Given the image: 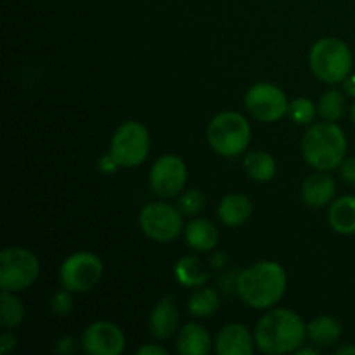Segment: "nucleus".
<instances>
[{
  "label": "nucleus",
  "mask_w": 355,
  "mask_h": 355,
  "mask_svg": "<svg viewBox=\"0 0 355 355\" xmlns=\"http://www.w3.org/2000/svg\"><path fill=\"white\" fill-rule=\"evenodd\" d=\"M137 355H168V350L158 345H144L137 350Z\"/></svg>",
  "instance_id": "32"
},
{
  "label": "nucleus",
  "mask_w": 355,
  "mask_h": 355,
  "mask_svg": "<svg viewBox=\"0 0 355 355\" xmlns=\"http://www.w3.org/2000/svg\"><path fill=\"white\" fill-rule=\"evenodd\" d=\"M245 170L257 182H269L277 172V163L272 155L266 151H252L245 158Z\"/></svg>",
  "instance_id": "22"
},
{
  "label": "nucleus",
  "mask_w": 355,
  "mask_h": 355,
  "mask_svg": "<svg viewBox=\"0 0 355 355\" xmlns=\"http://www.w3.org/2000/svg\"><path fill=\"white\" fill-rule=\"evenodd\" d=\"M187 182V166L175 155H163L153 163L149 184L159 198H175Z\"/></svg>",
  "instance_id": "11"
},
{
  "label": "nucleus",
  "mask_w": 355,
  "mask_h": 355,
  "mask_svg": "<svg viewBox=\"0 0 355 355\" xmlns=\"http://www.w3.org/2000/svg\"><path fill=\"white\" fill-rule=\"evenodd\" d=\"M40 274V262L30 250L7 246L0 253V286L2 291H23L30 288Z\"/></svg>",
  "instance_id": "7"
},
{
  "label": "nucleus",
  "mask_w": 355,
  "mask_h": 355,
  "mask_svg": "<svg viewBox=\"0 0 355 355\" xmlns=\"http://www.w3.org/2000/svg\"><path fill=\"white\" fill-rule=\"evenodd\" d=\"M205 203L207 198L200 189H187L179 198V208L184 215H198L205 208Z\"/></svg>",
  "instance_id": "27"
},
{
  "label": "nucleus",
  "mask_w": 355,
  "mask_h": 355,
  "mask_svg": "<svg viewBox=\"0 0 355 355\" xmlns=\"http://www.w3.org/2000/svg\"><path fill=\"white\" fill-rule=\"evenodd\" d=\"M0 312H2V324L6 329H14L24 319V307L19 298L12 291H2L0 297Z\"/></svg>",
  "instance_id": "25"
},
{
  "label": "nucleus",
  "mask_w": 355,
  "mask_h": 355,
  "mask_svg": "<svg viewBox=\"0 0 355 355\" xmlns=\"http://www.w3.org/2000/svg\"><path fill=\"white\" fill-rule=\"evenodd\" d=\"M328 222L338 234H355V196H342L329 207Z\"/></svg>",
  "instance_id": "19"
},
{
  "label": "nucleus",
  "mask_w": 355,
  "mask_h": 355,
  "mask_svg": "<svg viewBox=\"0 0 355 355\" xmlns=\"http://www.w3.org/2000/svg\"><path fill=\"white\" fill-rule=\"evenodd\" d=\"M210 148L217 155L232 158L246 151L252 142V127L243 114L236 111H222L215 114L207 128Z\"/></svg>",
  "instance_id": "4"
},
{
  "label": "nucleus",
  "mask_w": 355,
  "mask_h": 355,
  "mask_svg": "<svg viewBox=\"0 0 355 355\" xmlns=\"http://www.w3.org/2000/svg\"><path fill=\"white\" fill-rule=\"evenodd\" d=\"M186 241L196 252H210L218 245V229L207 218H193L186 227Z\"/></svg>",
  "instance_id": "18"
},
{
  "label": "nucleus",
  "mask_w": 355,
  "mask_h": 355,
  "mask_svg": "<svg viewBox=\"0 0 355 355\" xmlns=\"http://www.w3.org/2000/svg\"><path fill=\"white\" fill-rule=\"evenodd\" d=\"M151 137L149 130L139 121H125L114 130L110 155L120 168H134L142 165L149 155Z\"/></svg>",
  "instance_id": "6"
},
{
  "label": "nucleus",
  "mask_w": 355,
  "mask_h": 355,
  "mask_svg": "<svg viewBox=\"0 0 355 355\" xmlns=\"http://www.w3.org/2000/svg\"><path fill=\"white\" fill-rule=\"evenodd\" d=\"M55 350L61 354H71L75 352V340L73 338H61L58 342V347H55Z\"/></svg>",
  "instance_id": "33"
},
{
  "label": "nucleus",
  "mask_w": 355,
  "mask_h": 355,
  "mask_svg": "<svg viewBox=\"0 0 355 355\" xmlns=\"http://www.w3.org/2000/svg\"><path fill=\"white\" fill-rule=\"evenodd\" d=\"M52 311L59 315H66L73 307V298H71V291L64 290L55 293V297L52 298Z\"/></svg>",
  "instance_id": "28"
},
{
  "label": "nucleus",
  "mask_w": 355,
  "mask_h": 355,
  "mask_svg": "<svg viewBox=\"0 0 355 355\" xmlns=\"http://www.w3.org/2000/svg\"><path fill=\"white\" fill-rule=\"evenodd\" d=\"M179 328V311L170 298H163L149 315V331L155 338L168 340L175 335Z\"/></svg>",
  "instance_id": "15"
},
{
  "label": "nucleus",
  "mask_w": 355,
  "mask_h": 355,
  "mask_svg": "<svg viewBox=\"0 0 355 355\" xmlns=\"http://www.w3.org/2000/svg\"><path fill=\"white\" fill-rule=\"evenodd\" d=\"M175 349L182 355H207L211 349L210 333L196 322L186 324L177 336Z\"/></svg>",
  "instance_id": "17"
},
{
  "label": "nucleus",
  "mask_w": 355,
  "mask_h": 355,
  "mask_svg": "<svg viewBox=\"0 0 355 355\" xmlns=\"http://www.w3.org/2000/svg\"><path fill=\"white\" fill-rule=\"evenodd\" d=\"M350 118H352V121L355 123V103L350 106Z\"/></svg>",
  "instance_id": "37"
},
{
  "label": "nucleus",
  "mask_w": 355,
  "mask_h": 355,
  "mask_svg": "<svg viewBox=\"0 0 355 355\" xmlns=\"http://www.w3.org/2000/svg\"><path fill=\"white\" fill-rule=\"evenodd\" d=\"M253 336L257 349L262 354H290L304 345L307 326L297 312L290 309H274L260 318Z\"/></svg>",
  "instance_id": "1"
},
{
  "label": "nucleus",
  "mask_w": 355,
  "mask_h": 355,
  "mask_svg": "<svg viewBox=\"0 0 355 355\" xmlns=\"http://www.w3.org/2000/svg\"><path fill=\"white\" fill-rule=\"evenodd\" d=\"M104 272V266L97 255L90 252H76L62 262L59 279L64 290L83 293L96 286Z\"/></svg>",
  "instance_id": "9"
},
{
  "label": "nucleus",
  "mask_w": 355,
  "mask_h": 355,
  "mask_svg": "<svg viewBox=\"0 0 355 355\" xmlns=\"http://www.w3.org/2000/svg\"><path fill=\"white\" fill-rule=\"evenodd\" d=\"M338 168H340V177H342L345 182L355 186V158H345Z\"/></svg>",
  "instance_id": "29"
},
{
  "label": "nucleus",
  "mask_w": 355,
  "mask_h": 355,
  "mask_svg": "<svg viewBox=\"0 0 355 355\" xmlns=\"http://www.w3.org/2000/svg\"><path fill=\"white\" fill-rule=\"evenodd\" d=\"M336 354L338 355H350V354H354L355 355V347H352V345H349V347H342V349H338L336 350Z\"/></svg>",
  "instance_id": "35"
},
{
  "label": "nucleus",
  "mask_w": 355,
  "mask_h": 355,
  "mask_svg": "<svg viewBox=\"0 0 355 355\" xmlns=\"http://www.w3.org/2000/svg\"><path fill=\"white\" fill-rule=\"evenodd\" d=\"M307 336L314 345L331 347L342 336V324L331 315H319L307 324Z\"/></svg>",
  "instance_id": "20"
},
{
  "label": "nucleus",
  "mask_w": 355,
  "mask_h": 355,
  "mask_svg": "<svg viewBox=\"0 0 355 355\" xmlns=\"http://www.w3.org/2000/svg\"><path fill=\"white\" fill-rule=\"evenodd\" d=\"M252 200L245 194H227L225 198H222L217 208L218 218L229 227H239V225L246 224L252 217Z\"/></svg>",
  "instance_id": "16"
},
{
  "label": "nucleus",
  "mask_w": 355,
  "mask_h": 355,
  "mask_svg": "<svg viewBox=\"0 0 355 355\" xmlns=\"http://www.w3.org/2000/svg\"><path fill=\"white\" fill-rule=\"evenodd\" d=\"M309 64L312 73L324 83L345 82L352 71V51L343 40L335 37H324L315 42L309 54Z\"/></svg>",
  "instance_id": "5"
},
{
  "label": "nucleus",
  "mask_w": 355,
  "mask_h": 355,
  "mask_svg": "<svg viewBox=\"0 0 355 355\" xmlns=\"http://www.w3.org/2000/svg\"><path fill=\"white\" fill-rule=\"evenodd\" d=\"M82 347L90 355H120L125 350V335L113 322L97 321L83 331Z\"/></svg>",
  "instance_id": "12"
},
{
  "label": "nucleus",
  "mask_w": 355,
  "mask_h": 355,
  "mask_svg": "<svg viewBox=\"0 0 355 355\" xmlns=\"http://www.w3.org/2000/svg\"><path fill=\"white\" fill-rule=\"evenodd\" d=\"M245 106L255 120L274 123L288 113V97L274 83H255L245 94Z\"/></svg>",
  "instance_id": "10"
},
{
  "label": "nucleus",
  "mask_w": 355,
  "mask_h": 355,
  "mask_svg": "<svg viewBox=\"0 0 355 355\" xmlns=\"http://www.w3.org/2000/svg\"><path fill=\"white\" fill-rule=\"evenodd\" d=\"M99 168L103 170V172L111 173V172H114V170H116V168H120V166L116 165V162H114V159H113V156H111L110 153H107V155L104 156V158L99 162Z\"/></svg>",
  "instance_id": "31"
},
{
  "label": "nucleus",
  "mask_w": 355,
  "mask_h": 355,
  "mask_svg": "<svg viewBox=\"0 0 355 355\" xmlns=\"http://www.w3.org/2000/svg\"><path fill=\"white\" fill-rule=\"evenodd\" d=\"M318 106L307 97H297L290 103L288 114L297 125H311L318 116Z\"/></svg>",
  "instance_id": "26"
},
{
  "label": "nucleus",
  "mask_w": 355,
  "mask_h": 355,
  "mask_svg": "<svg viewBox=\"0 0 355 355\" xmlns=\"http://www.w3.org/2000/svg\"><path fill=\"white\" fill-rule=\"evenodd\" d=\"M288 277L283 267L272 260H262L241 270L236 291L243 304L252 309H270L284 297Z\"/></svg>",
  "instance_id": "2"
},
{
  "label": "nucleus",
  "mask_w": 355,
  "mask_h": 355,
  "mask_svg": "<svg viewBox=\"0 0 355 355\" xmlns=\"http://www.w3.org/2000/svg\"><path fill=\"white\" fill-rule=\"evenodd\" d=\"M295 354H297V355H315L318 352H315V350H312V349H297V350H295Z\"/></svg>",
  "instance_id": "36"
},
{
  "label": "nucleus",
  "mask_w": 355,
  "mask_h": 355,
  "mask_svg": "<svg viewBox=\"0 0 355 355\" xmlns=\"http://www.w3.org/2000/svg\"><path fill=\"white\" fill-rule=\"evenodd\" d=\"M302 155L318 172H331L345 159L347 135L336 121L314 123L302 137Z\"/></svg>",
  "instance_id": "3"
},
{
  "label": "nucleus",
  "mask_w": 355,
  "mask_h": 355,
  "mask_svg": "<svg viewBox=\"0 0 355 355\" xmlns=\"http://www.w3.org/2000/svg\"><path fill=\"white\" fill-rule=\"evenodd\" d=\"M336 193V182L326 172H318L304 180L300 189V198L307 207L324 208L333 201Z\"/></svg>",
  "instance_id": "14"
},
{
  "label": "nucleus",
  "mask_w": 355,
  "mask_h": 355,
  "mask_svg": "<svg viewBox=\"0 0 355 355\" xmlns=\"http://www.w3.org/2000/svg\"><path fill=\"white\" fill-rule=\"evenodd\" d=\"M182 211L168 203H148L139 214V225L149 239L168 243L182 232Z\"/></svg>",
  "instance_id": "8"
},
{
  "label": "nucleus",
  "mask_w": 355,
  "mask_h": 355,
  "mask_svg": "<svg viewBox=\"0 0 355 355\" xmlns=\"http://www.w3.org/2000/svg\"><path fill=\"white\" fill-rule=\"evenodd\" d=\"M345 96L336 89L326 90L321 99H319L318 111L322 120L326 121H338L345 114Z\"/></svg>",
  "instance_id": "24"
},
{
  "label": "nucleus",
  "mask_w": 355,
  "mask_h": 355,
  "mask_svg": "<svg viewBox=\"0 0 355 355\" xmlns=\"http://www.w3.org/2000/svg\"><path fill=\"white\" fill-rule=\"evenodd\" d=\"M173 272H175V279L186 288L203 286L210 279L208 267L196 257H184V259H180L175 263Z\"/></svg>",
  "instance_id": "21"
},
{
  "label": "nucleus",
  "mask_w": 355,
  "mask_h": 355,
  "mask_svg": "<svg viewBox=\"0 0 355 355\" xmlns=\"http://www.w3.org/2000/svg\"><path fill=\"white\" fill-rule=\"evenodd\" d=\"M17 340H16V335L10 331H6L2 335V338H0V352L2 354H10L14 349H16L17 345Z\"/></svg>",
  "instance_id": "30"
},
{
  "label": "nucleus",
  "mask_w": 355,
  "mask_h": 355,
  "mask_svg": "<svg viewBox=\"0 0 355 355\" xmlns=\"http://www.w3.org/2000/svg\"><path fill=\"white\" fill-rule=\"evenodd\" d=\"M255 347V336L239 322L225 324L215 340V350L218 355H252Z\"/></svg>",
  "instance_id": "13"
},
{
  "label": "nucleus",
  "mask_w": 355,
  "mask_h": 355,
  "mask_svg": "<svg viewBox=\"0 0 355 355\" xmlns=\"http://www.w3.org/2000/svg\"><path fill=\"white\" fill-rule=\"evenodd\" d=\"M345 92L349 96H355V76H347L345 78Z\"/></svg>",
  "instance_id": "34"
},
{
  "label": "nucleus",
  "mask_w": 355,
  "mask_h": 355,
  "mask_svg": "<svg viewBox=\"0 0 355 355\" xmlns=\"http://www.w3.org/2000/svg\"><path fill=\"white\" fill-rule=\"evenodd\" d=\"M220 307V297L214 288H200L187 300V311L194 318H210Z\"/></svg>",
  "instance_id": "23"
}]
</instances>
